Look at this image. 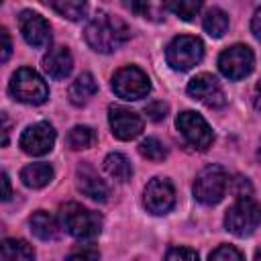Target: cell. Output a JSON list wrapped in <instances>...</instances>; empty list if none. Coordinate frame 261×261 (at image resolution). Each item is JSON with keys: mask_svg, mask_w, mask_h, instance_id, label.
I'll return each instance as SVG.
<instances>
[{"mask_svg": "<svg viewBox=\"0 0 261 261\" xmlns=\"http://www.w3.org/2000/svg\"><path fill=\"white\" fill-rule=\"evenodd\" d=\"M10 94L14 100L24 102V104H43L49 98V88L43 82V77L31 69V67H20L12 73L10 77V86H8Z\"/></svg>", "mask_w": 261, "mask_h": 261, "instance_id": "277c9868", "label": "cell"}, {"mask_svg": "<svg viewBox=\"0 0 261 261\" xmlns=\"http://www.w3.org/2000/svg\"><path fill=\"white\" fill-rule=\"evenodd\" d=\"M228 179L220 165H208L204 167L194 181V196L202 204H218L226 192Z\"/></svg>", "mask_w": 261, "mask_h": 261, "instance_id": "8992f818", "label": "cell"}, {"mask_svg": "<svg viewBox=\"0 0 261 261\" xmlns=\"http://www.w3.org/2000/svg\"><path fill=\"white\" fill-rule=\"evenodd\" d=\"M251 31H253V35H255L257 39H261V6H259V8L255 10V14H253Z\"/></svg>", "mask_w": 261, "mask_h": 261, "instance_id": "836d02e7", "label": "cell"}, {"mask_svg": "<svg viewBox=\"0 0 261 261\" xmlns=\"http://www.w3.org/2000/svg\"><path fill=\"white\" fill-rule=\"evenodd\" d=\"M145 114H147V118H151L153 122H159V120H163V118L167 116V104L161 102V100L149 102V104L145 106Z\"/></svg>", "mask_w": 261, "mask_h": 261, "instance_id": "1f68e13d", "label": "cell"}, {"mask_svg": "<svg viewBox=\"0 0 261 261\" xmlns=\"http://www.w3.org/2000/svg\"><path fill=\"white\" fill-rule=\"evenodd\" d=\"M259 153H261V147H259Z\"/></svg>", "mask_w": 261, "mask_h": 261, "instance_id": "f35d334b", "label": "cell"}, {"mask_svg": "<svg viewBox=\"0 0 261 261\" xmlns=\"http://www.w3.org/2000/svg\"><path fill=\"white\" fill-rule=\"evenodd\" d=\"M2 261H35V253L29 243L20 239H6L2 243Z\"/></svg>", "mask_w": 261, "mask_h": 261, "instance_id": "44dd1931", "label": "cell"}, {"mask_svg": "<svg viewBox=\"0 0 261 261\" xmlns=\"http://www.w3.org/2000/svg\"><path fill=\"white\" fill-rule=\"evenodd\" d=\"M175 204V190L169 179L153 177L145 188V206L153 214H165Z\"/></svg>", "mask_w": 261, "mask_h": 261, "instance_id": "5bb4252c", "label": "cell"}, {"mask_svg": "<svg viewBox=\"0 0 261 261\" xmlns=\"http://www.w3.org/2000/svg\"><path fill=\"white\" fill-rule=\"evenodd\" d=\"M104 169L110 177L118 179V181H128L133 175V165L130 161L122 155V153H110L104 159Z\"/></svg>", "mask_w": 261, "mask_h": 261, "instance_id": "ffe728a7", "label": "cell"}, {"mask_svg": "<svg viewBox=\"0 0 261 261\" xmlns=\"http://www.w3.org/2000/svg\"><path fill=\"white\" fill-rule=\"evenodd\" d=\"M253 104L257 110H261V82L255 86V98H253Z\"/></svg>", "mask_w": 261, "mask_h": 261, "instance_id": "8d00e7d4", "label": "cell"}, {"mask_svg": "<svg viewBox=\"0 0 261 261\" xmlns=\"http://www.w3.org/2000/svg\"><path fill=\"white\" fill-rule=\"evenodd\" d=\"M202 57H204V45L198 37H192V35L175 37L165 49L167 63L177 71L192 69L194 65H198L202 61Z\"/></svg>", "mask_w": 261, "mask_h": 261, "instance_id": "5b68a950", "label": "cell"}, {"mask_svg": "<svg viewBox=\"0 0 261 261\" xmlns=\"http://www.w3.org/2000/svg\"><path fill=\"white\" fill-rule=\"evenodd\" d=\"M202 24H204V31H206L210 37H216V39H218V37H222V35L226 33V29H228V16H226V12L220 10V8H208L206 14H204Z\"/></svg>", "mask_w": 261, "mask_h": 261, "instance_id": "7402d4cb", "label": "cell"}, {"mask_svg": "<svg viewBox=\"0 0 261 261\" xmlns=\"http://www.w3.org/2000/svg\"><path fill=\"white\" fill-rule=\"evenodd\" d=\"M230 192H232L237 198H249L251 192H253V186H251V181H249L247 177L237 175V177L230 179Z\"/></svg>", "mask_w": 261, "mask_h": 261, "instance_id": "f546056e", "label": "cell"}, {"mask_svg": "<svg viewBox=\"0 0 261 261\" xmlns=\"http://www.w3.org/2000/svg\"><path fill=\"white\" fill-rule=\"evenodd\" d=\"M31 230L41 241H53L59 234V226H57L55 218L45 210H37L31 216Z\"/></svg>", "mask_w": 261, "mask_h": 261, "instance_id": "d6986e66", "label": "cell"}, {"mask_svg": "<svg viewBox=\"0 0 261 261\" xmlns=\"http://www.w3.org/2000/svg\"><path fill=\"white\" fill-rule=\"evenodd\" d=\"M208 261H245L241 251L234 249L232 245H220L218 249H214L210 253V259Z\"/></svg>", "mask_w": 261, "mask_h": 261, "instance_id": "f1b7e54d", "label": "cell"}, {"mask_svg": "<svg viewBox=\"0 0 261 261\" xmlns=\"http://www.w3.org/2000/svg\"><path fill=\"white\" fill-rule=\"evenodd\" d=\"M112 90L122 100H141L149 94L151 84L147 73H143L135 65L120 67L112 77Z\"/></svg>", "mask_w": 261, "mask_h": 261, "instance_id": "52a82bcc", "label": "cell"}, {"mask_svg": "<svg viewBox=\"0 0 261 261\" xmlns=\"http://www.w3.org/2000/svg\"><path fill=\"white\" fill-rule=\"evenodd\" d=\"M165 8L171 10L173 14H177L181 20H194L196 14L202 8V2H198V0H179V2H167Z\"/></svg>", "mask_w": 261, "mask_h": 261, "instance_id": "484cf974", "label": "cell"}, {"mask_svg": "<svg viewBox=\"0 0 261 261\" xmlns=\"http://www.w3.org/2000/svg\"><path fill=\"white\" fill-rule=\"evenodd\" d=\"M51 8L55 12H59L63 18H69V20H80L86 16V2H71V0H65V2H51Z\"/></svg>", "mask_w": 261, "mask_h": 261, "instance_id": "d4e9b609", "label": "cell"}, {"mask_svg": "<svg viewBox=\"0 0 261 261\" xmlns=\"http://www.w3.org/2000/svg\"><path fill=\"white\" fill-rule=\"evenodd\" d=\"M59 218L63 228L80 241H90L94 237L100 234L102 230V218L98 212H92L88 208H84L77 202H67L61 206L59 210Z\"/></svg>", "mask_w": 261, "mask_h": 261, "instance_id": "7a4b0ae2", "label": "cell"}, {"mask_svg": "<svg viewBox=\"0 0 261 261\" xmlns=\"http://www.w3.org/2000/svg\"><path fill=\"white\" fill-rule=\"evenodd\" d=\"M255 55L247 45H232L218 57V69L228 80H243L253 71Z\"/></svg>", "mask_w": 261, "mask_h": 261, "instance_id": "ba28073f", "label": "cell"}, {"mask_svg": "<svg viewBox=\"0 0 261 261\" xmlns=\"http://www.w3.org/2000/svg\"><path fill=\"white\" fill-rule=\"evenodd\" d=\"M73 59L67 47H53L43 57V69L53 80H65L71 73Z\"/></svg>", "mask_w": 261, "mask_h": 261, "instance_id": "9a60e30c", "label": "cell"}, {"mask_svg": "<svg viewBox=\"0 0 261 261\" xmlns=\"http://www.w3.org/2000/svg\"><path fill=\"white\" fill-rule=\"evenodd\" d=\"M165 261H198V253L188 247H173L167 251Z\"/></svg>", "mask_w": 261, "mask_h": 261, "instance_id": "4dcf8cb0", "label": "cell"}, {"mask_svg": "<svg viewBox=\"0 0 261 261\" xmlns=\"http://www.w3.org/2000/svg\"><path fill=\"white\" fill-rule=\"evenodd\" d=\"M77 186L82 194H86L90 200L104 202L108 198V186L104 184V179H100V175L88 163H82L77 167Z\"/></svg>", "mask_w": 261, "mask_h": 261, "instance_id": "2e32d148", "label": "cell"}, {"mask_svg": "<svg viewBox=\"0 0 261 261\" xmlns=\"http://www.w3.org/2000/svg\"><path fill=\"white\" fill-rule=\"evenodd\" d=\"M86 43L98 53H112L130 39V29L118 16L96 12L84 31Z\"/></svg>", "mask_w": 261, "mask_h": 261, "instance_id": "6da1fadb", "label": "cell"}, {"mask_svg": "<svg viewBox=\"0 0 261 261\" xmlns=\"http://www.w3.org/2000/svg\"><path fill=\"white\" fill-rule=\"evenodd\" d=\"M261 224V204L253 198H239L224 216V226L237 237H249Z\"/></svg>", "mask_w": 261, "mask_h": 261, "instance_id": "3957f363", "label": "cell"}, {"mask_svg": "<svg viewBox=\"0 0 261 261\" xmlns=\"http://www.w3.org/2000/svg\"><path fill=\"white\" fill-rule=\"evenodd\" d=\"M181 137L196 149L204 151L212 145L214 141V135H212V128L208 126V122L198 114V112H192V110H184L177 114V120H175Z\"/></svg>", "mask_w": 261, "mask_h": 261, "instance_id": "9c48e42d", "label": "cell"}, {"mask_svg": "<svg viewBox=\"0 0 261 261\" xmlns=\"http://www.w3.org/2000/svg\"><path fill=\"white\" fill-rule=\"evenodd\" d=\"M139 153L145 159H149V161H163L167 157V149H165V145L157 137H147L139 145Z\"/></svg>", "mask_w": 261, "mask_h": 261, "instance_id": "cb8c5ba5", "label": "cell"}, {"mask_svg": "<svg viewBox=\"0 0 261 261\" xmlns=\"http://www.w3.org/2000/svg\"><path fill=\"white\" fill-rule=\"evenodd\" d=\"M2 184H4V194H2V198L8 200V198H10V179H8L6 173H2Z\"/></svg>", "mask_w": 261, "mask_h": 261, "instance_id": "d590c367", "label": "cell"}, {"mask_svg": "<svg viewBox=\"0 0 261 261\" xmlns=\"http://www.w3.org/2000/svg\"><path fill=\"white\" fill-rule=\"evenodd\" d=\"M18 145L29 155H45L55 145V130L49 122H35L22 130Z\"/></svg>", "mask_w": 261, "mask_h": 261, "instance_id": "8fae6325", "label": "cell"}, {"mask_svg": "<svg viewBox=\"0 0 261 261\" xmlns=\"http://www.w3.org/2000/svg\"><path fill=\"white\" fill-rule=\"evenodd\" d=\"M96 92H98V84H96L94 75H92V73H80V75L71 82V86H69V90H67V96H69V102H71V104L84 106V104L90 102V98H92Z\"/></svg>", "mask_w": 261, "mask_h": 261, "instance_id": "e0dca14e", "label": "cell"}, {"mask_svg": "<svg viewBox=\"0 0 261 261\" xmlns=\"http://www.w3.org/2000/svg\"><path fill=\"white\" fill-rule=\"evenodd\" d=\"M65 261H100V253L92 245H80L73 251H69Z\"/></svg>", "mask_w": 261, "mask_h": 261, "instance_id": "83f0119b", "label": "cell"}, {"mask_svg": "<svg viewBox=\"0 0 261 261\" xmlns=\"http://www.w3.org/2000/svg\"><path fill=\"white\" fill-rule=\"evenodd\" d=\"M108 122L112 128V135L120 141H130L143 133V118L122 106H110L108 108Z\"/></svg>", "mask_w": 261, "mask_h": 261, "instance_id": "4fadbf2b", "label": "cell"}, {"mask_svg": "<svg viewBox=\"0 0 261 261\" xmlns=\"http://www.w3.org/2000/svg\"><path fill=\"white\" fill-rule=\"evenodd\" d=\"M130 8H133L135 12H139L141 16L149 18V20H161V18H163L161 10H163V12L167 10L165 4H153V2H139V4H133Z\"/></svg>", "mask_w": 261, "mask_h": 261, "instance_id": "4316f807", "label": "cell"}, {"mask_svg": "<svg viewBox=\"0 0 261 261\" xmlns=\"http://www.w3.org/2000/svg\"><path fill=\"white\" fill-rule=\"evenodd\" d=\"M2 122H4V128H2V145H8V133H10V120L6 114H2Z\"/></svg>", "mask_w": 261, "mask_h": 261, "instance_id": "e575fe53", "label": "cell"}, {"mask_svg": "<svg viewBox=\"0 0 261 261\" xmlns=\"http://www.w3.org/2000/svg\"><path fill=\"white\" fill-rule=\"evenodd\" d=\"M0 39H2V53H0V61H8L10 53H12V43H10V35L6 29H0Z\"/></svg>", "mask_w": 261, "mask_h": 261, "instance_id": "d6a6232c", "label": "cell"}, {"mask_svg": "<svg viewBox=\"0 0 261 261\" xmlns=\"http://www.w3.org/2000/svg\"><path fill=\"white\" fill-rule=\"evenodd\" d=\"M255 261H261V251H257V255H255Z\"/></svg>", "mask_w": 261, "mask_h": 261, "instance_id": "74e56055", "label": "cell"}, {"mask_svg": "<svg viewBox=\"0 0 261 261\" xmlns=\"http://www.w3.org/2000/svg\"><path fill=\"white\" fill-rule=\"evenodd\" d=\"M94 130L90 128V126H86V124H77V126H73L69 133H67V145L71 147V149H88L92 143H94Z\"/></svg>", "mask_w": 261, "mask_h": 261, "instance_id": "603a6c76", "label": "cell"}, {"mask_svg": "<svg viewBox=\"0 0 261 261\" xmlns=\"http://www.w3.org/2000/svg\"><path fill=\"white\" fill-rule=\"evenodd\" d=\"M18 27L22 33V39L37 49H43L51 43V27L49 22L33 10H22L18 16Z\"/></svg>", "mask_w": 261, "mask_h": 261, "instance_id": "7c38bea8", "label": "cell"}, {"mask_svg": "<svg viewBox=\"0 0 261 261\" xmlns=\"http://www.w3.org/2000/svg\"><path fill=\"white\" fill-rule=\"evenodd\" d=\"M188 94L192 98H196L198 102L206 104L208 108H220L226 102V96H224L220 82L210 73H200L194 80H190Z\"/></svg>", "mask_w": 261, "mask_h": 261, "instance_id": "30bf717a", "label": "cell"}, {"mask_svg": "<svg viewBox=\"0 0 261 261\" xmlns=\"http://www.w3.org/2000/svg\"><path fill=\"white\" fill-rule=\"evenodd\" d=\"M20 179L24 186H29L33 190L43 188L53 179V167L49 163H31V165L22 167Z\"/></svg>", "mask_w": 261, "mask_h": 261, "instance_id": "ac0fdd59", "label": "cell"}]
</instances>
